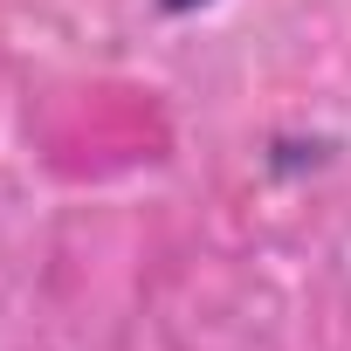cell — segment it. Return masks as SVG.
Here are the masks:
<instances>
[{"label":"cell","mask_w":351,"mask_h":351,"mask_svg":"<svg viewBox=\"0 0 351 351\" xmlns=\"http://www.w3.org/2000/svg\"><path fill=\"white\" fill-rule=\"evenodd\" d=\"M165 8H193V0H165Z\"/></svg>","instance_id":"cell-1"}]
</instances>
